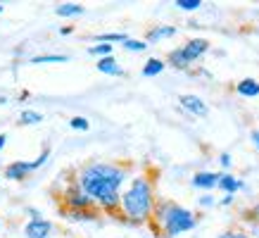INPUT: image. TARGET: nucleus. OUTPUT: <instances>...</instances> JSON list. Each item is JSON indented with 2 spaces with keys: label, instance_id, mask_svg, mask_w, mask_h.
Instances as JSON below:
<instances>
[{
  "label": "nucleus",
  "instance_id": "1",
  "mask_svg": "<svg viewBox=\"0 0 259 238\" xmlns=\"http://www.w3.org/2000/svg\"><path fill=\"white\" fill-rule=\"evenodd\" d=\"M124 179H126V172L121 167L93 162V165H88L86 169H81L79 186L86 190L95 203H100V207H105V210H117V207L121 205L119 186L124 183Z\"/></svg>",
  "mask_w": 259,
  "mask_h": 238
},
{
  "label": "nucleus",
  "instance_id": "2",
  "mask_svg": "<svg viewBox=\"0 0 259 238\" xmlns=\"http://www.w3.org/2000/svg\"><path fill=\"white\" fill-rule=\"evenodd\" d=\"M121 210L126 212L128 219L134 222H145L150 219V214L155 210V198H152V188H150L148 179H134L131 188L121 195Z\"/></svg>",
  "mask_w": 259,
  "mask_h": 238
},
{
  "label": "nucleus",
  "instance_id": "3",
  "mask_svg": "<svg viewBox=\"0 0 259 238\" xmlns=\"http://www.w3.org/2000/svg\"><path fill=\"white\" fill-rule=\"evenodd\" d=\"M155 214H157L159 226L164 229V233L169 238L179 236V233H186V231H190L195 226L193 212H188L186 207L176 205V203H162V205H157Z\"/></svg>",
  "mask_w": 259,
  "mask_h": 238
},
{
  "label": "nucleus",
  "instance_id": "4",
  "mask_svg": "<svg viewBox=\"0 0 259 238\" xmlns=\"http://www.w3.org/2000/svg\"><path fill=\"white\" fill-rule=\"evenodd\" d=\"M64 203H67L69 210H91L93 198H91L81 186H71V188L64 193Z\"/></svg>",
  "mask_w": 259,
  "mask_h": 238
},
{
  "label": "nucleus",
  "instance_id": "5",
  "mask_svg": "<svg viewBox=\"0 0 259 238\" xmlns=\"http://www.w3.org/2000/svg\"><path fill=\"white\" fill-rule=\"evenodd\" d=\"M179 103H181V107H183V110L193 112L195 117H207V112H209V110H207V105L202 103V98H197V95H190V93L181 95Z\"/></svg>",
  "mask_w": 259,
  "mask_h": 238
},
{
  "label": "nucleus",
  "instance_id": "6",
  "mask_svg": "<svg viewBox=\"0 0 259 238\" xmlns=\"http://www.w3.org/2000/svg\"><path fill=\"white\" fill-rule=\"evenodd\" d=\"M207 48H209V43H207L204 38H193L181 48V50H183V55H186L188 62H195V60H200V57L207 53Z\"/></svg>",
  "mask_w": 259,
  "mask_h": 238
},
{
  "label": "nucleus",
  "instance_id": "7",
  "mask_svg": "<svg viewBox=\"0 0 259 238\" xmlns=\"http://www.w3.org/2000/svg\"><path fill=\"white\" fill-rule=\"evenodd\" d=\"M53 231V224L48 219H31V222L24 226V233L26 238H48Z\"/></svg>",
  "mask_w": 259,
  "mask_h": 238
},
{
  "label": "nucleus",
  "instance_id": "8",
  "mask_svg": "<svg viewBox=\"0 0 259 238\" xmlns=\"http://www.w3.org/2000/svg\"><path fill=\"white\" fill-rule=\"evenodd\" d=\"M33 169H36L33 162H12V165L5 167V176L12 179V181H19V179H24V176L29 174V172H33Z\"/></svg>",
  "mask_w": 259,
  "mask_h": 238
},
{
  "label": "nucleus",
  "instance_id": "9",
  "mask_svg": "<svg viewBox=\"0 0 259 238\" xmlns=\"http://www.w3.org/2000/svg\"><path fill=\"white\" fill-rule=\"evenodd\" d=\"M219 179H221V174L197 172V174L193 176V186H195V188H214V186H219Z\"/></svg>",
  "mask_w": 259,
  "mask_h": 238
},
{
  "label": "nucleus",
  "instance_id": "10",
  "mask_svg": "<svg viewBox=\"0 0 259 238\" xmlns=\"http://www.w3.org/2000/svg\"><path fill=\"white\" fill-rule=\"evenodd\" d=\"M236 91L240 95H245V98H254V95H259V81L254 79H243L240 84L236 86Z\"/></svg>",
  "mask_w": 259,
  "mask_h": 238
},
{
  "label": "nucleus",
  "instance_id": "11",
  "mask_svg": "<svg viewBox=\"0 0 259 238\" xmlns=\"http://www.w3.org/2000/svg\"><path fill=\"white\" fill-rule=\"evenodd\" d=\"M98 71H102V74H112V76H119L121 74V67L117 64V60L114 57H102L100 62H98Z\"/></svg>",
  "mask_w": 259,
  "mask_h": 238
},
{
  "label": "nucleus",
  "instance_id": "12",
  "mask_svg": "<svg viewBox=\"0 0 259 238\" xmlns=\"http://www.w3.org/2000/svg\"><path fill=\"white\" fill-rule=\"evenodd\" d=\"M219 188L226 190V195H233L236 190L243 188V183L238 181L236 176H231V174H221V179H219Z\"/></svg>",
  "mask_w": 259,
  "mask_h": 238
},
{
  "label": "nucleus",
  "instance_id": "13",
  "mask_svg": "<svg viewBox=\"0 0 259 238\" xmlns=\"http://www.w3.org/2000/svg\"><path fill=\"white\" fill-rule=\"evenodd\" d=\"M55 15H60V17H79V15H83V8L76 5V3H64V5H57L55 8Z\"/></svg>",
  "mask_w": 259,
  "mask_h": 238
},
{
  "label": "nucleus",
  "instance_id": "14",
  "mask_svg": "<svg viewBox=\"0 0 259 238\" xmlns=\"http://www.w3.org/2000/svg\"><path fill=\"white\" fill-rule=\"evenodd\" d=\"M162 69H164V62L157 60V57H152V60H148L145 67H143V76H157Z\"/></svg>",
  "mask_w": 259,
  "mask_h": 238
},
{
  "label": "nucleus",
  "instance_id": "15",
  "mask_svg": "<svg viewBox=\"0 0 259 238\" xmlns=\"http://www.w3.org/2000/svg\"><path fill=\"white\" fill-rule=\"evenodd\" d=\"M174 33H176V29H174V26H157V29H152V31L148 33V41H162V38H171Z\"/></svg>",
  "mask_w": 259,
  "mask_h": 238
},
{
  "label": "nucleus",
  "instance_id": "16",
  "mask_svg": "<svg viewBox=\"0 0 259 238\" xmlns=\"http://www.w3.org/2000/svg\"><path fill=\"white\" fill-rule=\"evenodd\" d=\"M169 62L174 64V67H179V69H186V67H188V60H186V55H183V50H171V53H169Z\"/></svg>",
  "mask_w": 259,
  "mask_h": 238
},
{
  "label": "nucleus",
  "instance_id": "17",
  "mask_svg": "<svg viewBox=\"0 0 259 238\" xmlns=\"http://www.w3.org/2000/svg\"><path fill=\"white\" fill-rule=\"evenodd\" d=\"M88 53H91V55H98L102 60V57H110L112 55V46H110V43H100V46L88 48Z\"/></svg>",
  "mask_w": 259,
  "mask_h": 238
},
{
  "label": "nucleus",
  "instance_id": "18",
  "mask_svg": "<svg viewBox=\"0 0 259 238\" xmlns=\"http://www.w3.org/2000/svg\"><path fill=\"white\" fill-rule=\"evenodd\" d=\"M98 41L100 43H126V36L124 33H102V36H98Z\"/></svg>",
  "mask_w": 259,
  "mask_h": 238
},
{
  "label": "nucleus",
  "instance_id": "19",
  "mask_svg": "<svg viewBox=\"0 0 259 238\" xmlns=\"http://www.w3.org/2000/svg\"><path fill=\"white\" fill-rule=\"evenodd\" d=\"M22 122L24 124H38V122H43V117H40L38 112H33V110H24L22 112Z\"/></svg>",
  "mask_w": 259,
  "mask_h": 238
},
{
  "label": "nucleus",
  "instance_id": "20",
  "mask_svg": "<svg viewBox=\"0 0 259 238\" xmlns=\"http://www.w3.org/2000/svg\"><path fill=\"white\" fill-rule=\"evenodd\" d=\"M67 57L64 55H40V57H33L31 62L33 64H46V62H64Z\"/></svg>",
  "mask_w": 259,
  "mask_h": 238
},
{
  "label": "nucleus",
  "instance_id": "21",
  "mask_svg": "<svg viewBox=\"0 0 259 238\" xmlns=\"http://www.w3.org/2000/svg\"><path fill=\"white\" fill-rule=\"evenodd\" d=\"M124 48L126 50H131V53H141V50H145V48H148V43H145V41H126L124 43Z\"/></svg>",
  "mask_w": 259,
  "mask_h": 238
},
{
  "label": "nucleus",
  "instance_id": "22",
  "mask_svg": "<svg viewBox=\"0 0 259 238\" xmlns=\"http://www.w3.org/2000/svg\"><path fill=\"white\" fill-rule=\"evenodd\" d=\"M176 8H181V10H197V8H202V3H200V0H176Z\"/></svg>",
  "mask_w": 259,
  "mask_h": 238
},
{
  "label": "nucleus",
  "instance_id": "23",
  "mask_svg": "<svg viewBox=\"0 0 259 238\" xmlns=\"http://www.w3.org/2000/svg\"><path fill=\"white\" fill-rule=\"evenodd\" d=\"M69 127L71 129H76V131H86L88 127H91V124H88V119L86 117H74L69 122Z\"/></svg>",
  "mask_w": 259,
  "mask_h": 238
},
{
  "label": "nucleus",
  "instance_id": "24",
  "mask_svg": "<svg viewBox=\"0 0 259 238\" xmlns=\"http://www.w3.org/2000/svg\"><path fill=\"white\" fill-rule=\"evenodd\" d=\"M221 165H224V167H231V155H228V152H224V155H221Z\"/></svg>",
  "mask_w": 259,
  "mask_h": 238
},
{
  "label": "nucleus",
  "instance_id": "25",
  "mask_svg": "<svg viewBox=\"0 0 259 238\" xmlns=\"http://www.w3.org/2000/svg\"><path fill=\"white\" fill-rule=\"evenodd\" d=\"M250 214H252L250 219H257V222H259V205H254V207H252V210H250Z\"/></svg>",
  "mask_w": 259,
  "mask_h": 238
},
{
  "label": "nucleus",
  "instance_id": "26",
  "mask_svg": "<svg viewBox=\"0 0 259 238\" xmlns=\"http://www.w3.org/2000/svg\"><path fill=\"white\" fill-rule=\"evenodd\" d=\"M252 143H254V148L259 150V131H252Z\"/></svg>",
  "mask_w": 259,
  "mask_h": 238
},
{
  "label": "nucleus",
  "instance_id": "27",
  "mask_svg": "<svg viewBox=\"0 0 259 238\" xmlns=\"http://www.w3.org/2000/svg\"><path fill=\"white\" fill-rule=\"evenodd\" d=\"M212 203H214V200L209 198V195H204V198L200 200V205H204V207H209V205H212Z\"/></svg>",
  "mask_w": 259,
  "mask_h": 238
},
{
  "label": "nucleus",
  "instance_id": "28",
  "mask_svg": "<svg viewBox=\"0 0 259 238\" xmlns=\"http://www.w3.org/2000/svg\"><path fill=\"white\" fill-rule=\"evenodd\" d=\"M219 238H238V233H233V231H226V233H221Z\"/></svg>",
  "mask_w": 259,
  "mask_h": 238
},
{
  "label": "nucleus",
  "instance_id": "29",
  "mask_svg": "<svg viewBox=\"0 0 259 238\" xmlns=\"http://www.w3.org/2000/svg\"><path fill=\"white\" fill-rule=\"evenodd\" d=\"M5 143H8V136H5V134H0V150L5 148Z\"/></svg>",
  "mask_w": 259,
  "mask_h": 238
},
{
  "label": "nucleus",
  "instance_id": "30",
  "mask_svg": "<svg viewBox=\"0 0 259 238\" xmlns=\"http://www.w3.org/2000/svg\"><path fill=\"white\" fill-rule=\"evenodd\" d=\"M238 238H247V236H245V233H238Z\"/></svg>",
  "mask_w": 259,
  "mask_h": 238
},
{
  "label": "nucleus",
  "instance_id": "31",
  "mask_svg": "<svg viewBox=\"0 0 259 238\" xmlns=\"http://www.w3.org/2000/svg\"><path fill=\"white\" fill-rule=\"evenodd\" d=\"M0 12H3V5H0Z\"/></svg>",
  "mask_w": 259,
  "mask_h": 238
}]
</instances>
